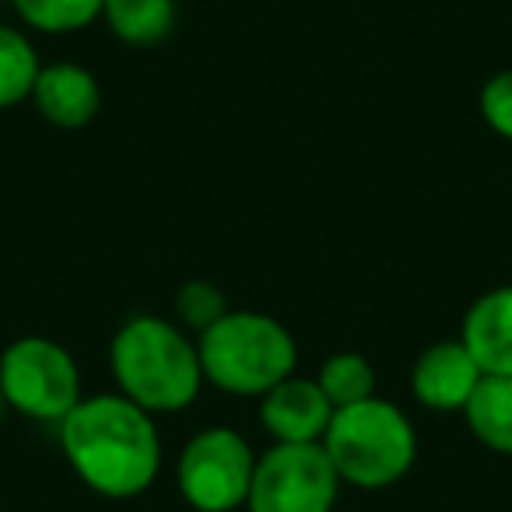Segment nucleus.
I'll return each instance as SVG.
<instances>
[{"mask_svg": "<svg viewBox=\"0 0 512 512\" xmlns=\"http://www.w3.org/2000/svg\"><path fill=\"white\" fill-rule=\"evenodd\" d=\"M60 453L88 491L130 502L162 474V435L155 414L123 393H88L57 425Z\"/></svg>", "mask_w": 512, "mask_h": 512, "instance_id": "f257e3e1", "label": "nucleus"}, {"mask_svg": "<svg viewBox=\"0 0 512 512\" xmlns=\"http://www.w3.org/2000/svg\"><path fill=\"white\" fill-rule=\"evenodd\" d=\"M109 376L116 393L134 400L148 414L186 411L204 390L197 337H190L169 316H130L109 341Z\"/></svg>", "mask_w": 512, "mask_h": 512, "instance_id": "f03ea898", "label": "nucleus"}, {"mask_svg": "<svg viewBox=\"0 0 512 512\" xmlns=\"http://www.w3.org/2000/svg\"><path fill=\"white\" fill-rule=\"evenodd\" d=\"M204 383L228 397L260 400L299 369V344L292 330L271 313L228 309L197 337Z\"/></svg>", "mask_w": 512, "mask_h": 512, "instance_id": "7ed1b4c3", "label": "nucleus"}, {"mask_svg": "<svg viewBox=\"0 0 512 512\" xmlns=\"http://www.w3.org/2000/svg\"><path fill=\"white\" fill-rule=\"evenodd\" d=\"M341 484L358 491H386L400 484L418 463V428L404 407L386 397L337 407L323 435Z\"/></svg>", "mask_w": 512, "mask_h": 512, "instance_id": "20e7f679", "label": "nucleus"}, {"mask_svg": "<svg viewBox=\"0 0 512 512\" xmlns=\"http://www.w3.org/2000/svg\"><path fill=\"white\" fill-rule=\"evenodd\" d=\"M0 393L22 418L60 425L85 397L78 358L53 337H18L0 351Z\"/></svg>", "mask_w": 512, "mask_h": 512, "instance_id": "39448f33", "label": "nucleus"}, {"mask_svg": "<svg viewBox=\"0 0 512 512\" xmlns=\"http://www.w3.org/2000/svg\"><path fill=\"white\" fill-rule=\"evenodd\" d=\"M256 453L242 432L228 425H207L186 439L176 460L179 498L193 512L246 509Z\"/></svg>", "mask_w": 512, "mask_h": 512, "instance_id": "423d86ee", "label": "nucleus"}, {"mask_svg": "<svg viewBox=\"0 0 512 512\" xmlns=\"http://www.w3.org/2000/svg\"><path fill=\"white\" fill-rule=\"evenodd\" d=\"M337 495L341 477L323 442H274L271 449L256 453L246 512H334Z\"/></svg>", "mask_w": 512, "mask_h": 512, "instance_id": "0eeeda50", "label": "nucleus"}, {"mask_svg": "<svg viewBox=\"0 0 512 512\" xmlns=\"http://www.w3.org/2000/svg\"><path fill=\"white\" fill-rule=\"evenodd\" d=\"M481 365L467 351L460 337L435 341L414 358L411 369V397L425 411L435 414H460L467 407L470 393L481 383Z\"/></svg>", "mask_w": 512, "mask_h": 512, "instance_id": "6e6552de", "label": "nucleus"}, {"mask_svg": "<svg viewBox=\"0 0 512 512\" xmlns=\"http://www.w3.org/2000/svg\"><path fill=\"white\" fill-rule=\"evenodd\" d=\"M260 425L274 442H292V446H309L323 442L337 407L327 400L316 379L288 376L274 390L260 397Z\"/></svg>", "mask_w": 512, "mask_h": 512, "instance_id": "1a4fd4ad", "label": "nucleus"}, {"mask_svg": "<svg viewBox=\"0 0 512 512\" xmlns=\"http://www.w3.org/2000/svg\"><path fill=\"white\" fill-rule=\"evenodd\" d=\"M32 106L50 127L57 130H85L102 109V88L88 67L74 60H53L39 67Z\"/></svg>", "mask_w": 512, "mask_h": 512, "instance_id": "9d476101", "label": "nucleus"}, {"mask_svg": "<svg viewBox=\"0 0 512 512\" xmlns=\"http://www.w3.org/2000/svg\"><path fill=\"white\" fill-rule=\"evenodd\" d=\"M460 341L484 376L512 379V285L488 288L463 313Z\"/></svg>", "mask_w": 512, "mask_h": 512, "instance_id": "9b49d317", "label": "nucleus"}, {"mask_svg": "<svg viewBox=\"0 0 512 512\" xmlns=\"http://www.w3.org/2000/svg\"><path fill=\"white\" fill-rule=\"evenodd\" d=\"M467 432L481 442L488 453L512 456V379L509 376H481L477 390L463 407Z\"/></svg>", "mask_w": 512, "mask_h": 512, "instance_id": "f8f14e48", "label": "nucleus"}, {"mask_svg": "<svg viewBox=\"0 0 512 512\" xmlns=\"http://www.w3.org/2000/svg\"><path fill=\"white\" fill-rule=\"evenodd\" d=\"M102 22L120 43L148 50L165 43L176 29V0H106Z\"/></svg>", "mask_w": 512, "mask_h": 512, "instance_id": "ddd939ff", "label": "nucleus"}, {"mask_svg": "<svg viewBox=\"0 0 512 512\" xmlns=\"http://www.w3.org/2000/svg\"><path fill=\"white\" fill-rule=\"evenodd\" d=\"M39 67L43 60L29 32L0 22V109H15L32 99Z\"/></svg>", "mask_w": 512, "mask_h": 512, "instance_id": "4468645a", "label": "nucleus"}, {"mask_svg": "<svg viewBox=\"0 0 512 512\" xmlns=\"http://www.w3.org/2000/svg\"><path fill=\"white\" fill-rule=\"evenodd\" d=\"M102 4L106 0H11L25 29L43 36H74L102 22Z\"/></svg>", "mask_w": 512, "mask_h": 512, "instance_id": "2eb2a0df", "label": "nucleus"}, {"mask_svg": "<svg viewBox=\"0 0 512 512\" xmlns=\"http://www.w3.org/2000/svg\"><path fill=\"white\" fill-rule=\"evenodd\" d=\"M316 383L334 407H351L376 397V369L358 351H337L316 372Z\"/></svg>", "mask_w": 512, "mask_h": 512, "instance_id": "dca6fc26", "label": "nucleus"}, {"mask_svg": "<svg viewBox=\"0 0 512 512\" xmlns=\"http://www.w3.org/2000/svg\"><path fill=\"white\" fill-rule=\"evenodd\" d=\"M228 313V299L218 285L211 281H186L176 295H172V320L186 330V334H204L207 327Z\"/></svg>", "mask_w": 512, "mask_h": 512, "instance_id": "f3484780", "label": "nucleus"}, {"mask_svg": "<svg viewBox=\"0 0 512 512\" xmlns=\"http://www.w3.org/2000/svg\"><path fill=\"white\" fill-rule=\"evenodd\" d=\"M477 109H481V120L488 123L491 134L512 141V67L484 81L481 95H477Z\"/></svg>", "mask_w": 512, "mask_h": 512, "instance_id": "a211bd4d", "label": "nucleus"}, {"mask_svg": "<svg viewBox=\"0 0 512 512\" xmlns=\"http://www.w3.org/2000/svg\"><path fill=\"white\" fill-rule=\"evenodd\" d=\"M4 414H8V404H4V393H0V425H4Z\"/></svg>", "mask_w": 512, "mask_h": 512, "instance_id": "6ab92c4d", "label": "nucleus"}, {"mask_svg": "<svg viewBox=\"0 0 512 512\" xmlns=\"http://www.w3.org/2000/svg\"><path fill=\"white\" fill-rule=\"evenodd\" d=\"M0 512H4V509H0Z\"/></svg>", "mask_w": 512, "mask_h": 512, "instance_id": "aec40b11", "label": "nucleus"}]
</instances>
